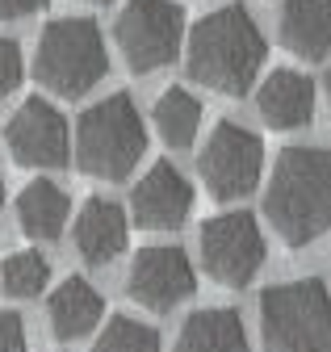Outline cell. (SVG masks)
<instances>
[{"instance_id": "6da1fadb", "label": "cell", "mask_w": 331, "mask_h": 352, "mask_svg": "<svg viewBox=\"0 0 331 352\" xmlns=\"http://www.w3.org/2000/svg\"><path fill=\"white\" fill-rule=\"evenodd\" d=\"M264 218L289 248L331 231V147H285L264 189Z\"/></svg>"}, {"instance_id": "7a4b0ae2", "label": "cell", "mask_w": 331, "mask_h": 352, "mask_svg": "<svg viewBox=\"0 0 331 352\" xmlns=\"http://www.w3.org/2000/svg\"><path fill=\"white\" fill-rule=\"evenodd\" d=\"M264 55H269L264 34L243 5H222L214 13H205L193 25L185 47V63L193 80L227 97H239L256 84Z\"/></svg>"}, {"instance_id": "3957f363", "label": "cell", "mask_w": 331, "mask_h": 352, "mask_svg": "<svg viewBox=\"0 0 331 352\" xmlns=\"http://www.w3.org/2000/svg\"><path fill=\"white\" fill-rule=\"evenodd\" d=\"M147 130L126 93H113L80 113L76 122V164L101 181H126V172L143 160Z\"/></svg>"}, {"instance_id": "277c9868", "label": "cell", "mask_w": 331, "mask_h": 352, "mask_svg": "<svg viewBox=\"0 0 331 352\" xmlns=\"http://www.w3.org/2000/svg\"><path fill=\"white\" fill-rule=\"evenodd\" d=\"M264 352H331V294L323 281L302 277L264 289L260 298Z\"/></svg>"}, {"instance_id": "5b68a950", "label": "cell", "mask_w": 331, "mask_h": 352, "mask_svg": "<svg viewBox=\"0 0 331 352\" xmlns=\"http://www.w3.org/2000/svg\"><path fill=\"white\" fill-rule=\"evenodd\" d=\"M105 72H109V55H105V38H101L97 21L59 17L38 38L34 76L55 97H84L93 84H101Z\"/></svg>"}, {"instance_id": "8992f818", "label": "cell", "mask_w": 331, "mask_h": 352, "mask_svg": "<svg viewBox=\"0 0 331 352\" xmlns=\"http://www.w3.org/2000/svg\"><path fill=\"white\" fill-rule=\"evenodd\" d=\"M113 38L130 72H159L185 47V13L176 0H126V9L117 13Z\"/></svg>"}, {"instance_id": "52a82bcc", "label": "cell", "mask_w": 331, "mask_h": 352, "mask_svg": "<svg viewBox=\"0 0 331 352\" xmlns=\"http://www.w3.org/2000/svg\"><path fill=\"white\" fill-rule=\"evenodd\" d=\"M260 264H264V235L247 210L214 214L201 227V269L210 273V281L227 289H243L256 281Z\"/></svg>"}, {"instance_id": "ba28073f", "label": "cell", "mask_w": 331, "mask_h": 352, "mask_svg": "<svg viewBox=\"0 0 331 352\" xmlns=\"http://www.w3.org/2000/svg\"><path fill=\"white\" fill-rule=\"evenodd\" d=\"M260 168H264V143L239 122H218L197 155L201 181L210 189V197H218V201L247 197L260 185Z\"/></svg>"}, {"instance_id": "9c48e42d", "label": "cell", "mask_w": 331, "mask_h": 352, "mask_svg": "<svg viewBox=\"0 0 331 352\" xmlns=\"http://www.w3.org/2000/svg\"><path fill=\"white\" fill-rule=\"evenodd\" d=\"M5 143L13 151L17 164L25 168H63L71 160V135H67V118L43 101V97H30L5 126Z\"/></svg>"}, {"instance_id": "30bf717a", "label": "cell", "mask_w": 331, "mask_h": 352, "mask_svg": "<svg viewBox=\"0 0 331 352\" xmlns=\"http://www.w3.org/2000/svg\"><path fill=\"white\" fill-rule=\"evenodd\" d=\"M193 289H197L193 260L172 243L143 248L130 264V277H126V294L155 315H163V311H172V306H181L185 298H193Z\"/></svg>"}, {"instance_id": "8fae6325", "label": "cell", "mask_w": 331, "mask_h": 352, "mask_svg": "<svg viewBox=\"0 0 331 352\" xmlns=\"http://www.w3.org/2000/svg\"><path fill=\"white\" fill-rule=\"evenodd\" d=\"M193 210V185L172 168L155 164L130 193V214L143 231H176Z\"/></svg>"}, {"instance_id": "7c38bea8", "label": "cell", "mask_w": 331, "mask_h": 352, "mask_svg": "<svg viewBox=\"0 0 331 352\" xmlns=\"http://www.w3.org/2000/svg\"><path fill=\"white\" fill-rule=\"evenodd\" d=\"M76 252L84 264H109L126 252V210L109 197H89L76 218Z\"/></svg>"}, {"instance_id": "4fadbf2b", "label": "cell", "mask_w": 331, "mask_h": 352, "mask_svg": "<svg viewBox=\"0 0 331 352\" xmlns=\"http://www.w3.org/2000/svg\"><path fill=\"white\" fill-rule=\"evenodd\" d=\"M277 34L285 51H294L306 63H319L331 55V0H285Z\"/></svg>"}, {"instance_id": "5bb4252c", "label": "cell", "mask_w": 331, "mask_h": 352, "mask_svg": "<svg viewBox=\"0 0 331 352\" xmlns=\"http://www.w3.org/2000/svg\"><path fill=\"white\" fill-rule=\"evenodd\" d=\"M256 109L260 118L273 126V130H302L310 126L315 118V84L302 76V72H273L264 84H260V93H256Z\"/></svg>"}, {"instance_id": "9a60e30c", "label": "cell", "mask_w": 331, "mask_h": 352, "mask_svg": "<svg viewBox=\"0 0 331 352\" xmlns=\"http://www.w3.org/2000/svg\"><path fill=\"white\" fill-rule=\"evenodd\" d=\"M101 315H105V298L84 277H67L51 294V306H47V319H51L55 340H84L101 323Z\"/></svg>"}, {"instance_id": "2e32d148", "label": "cell", "mask_w": 331, "mask_h": 352, "mask_svg": "<svg viewBox=\"0 0 331 352\" xmlns=\"http://www.w3.org/2000/svg\"><path fill=\"white\" fill-rule=\"evenodd\" d=\"M67 214H71L67 193L55 181H47V176L30 181L17 197V223L30 239H59L67 227Z\"/></svg>"}, {"instance_id": "e0dca14e", "label": "cell", "mask_w": 331, "mask_h": 352, "mask_svg": "<svg viewBox=\"0 0 331 352\" xmlns=\"http://www.w3.org/2000/svg\"><path fill=\"white\" fill-rule=\"evenodd\" d=\"M176 352H247V331L235 311H193L181 323Z\"/></svg>"}, {"instance_id": "ac0fdd59", "label": "cell", "mask_w": 331, "mask_h": 352, "mask_svg": "<svg viewBox=\"0 0 331 352\" xmlns=\"http://www.w3.org/2000/svg\"><path fill=\"white\" fill-rule=\"evenodd\" d=\"M155 126L168 147H193L197 126H201V101L189 93V88H168L155 101Z\"/></svg>"}, {"instance_id": "d6986e66", "label": "cell", "mask_w": 331, "mask_h": 352, "mask_svg": "<svg viewBox=\"0 0 331 352\" xmlns=\"http://www.w3.org/2000/svg\"><path fill=\"white\" fill-rule=\"evenodd\" d=\"M51 281V260L43 252H13L0 269V285L9 298H38Z\"/></svg>"}, {"instance_id": "ffe728a7", "label": "cell", "mask_w": 331, "mask_h": 352, "mask_svg": "<svg viewBox=\"0 0 331 352\" xmlns=\"http://www.w3.org/2000/svg\"><path fill=\"white\" fill-rule=\"evenodd\" d=\"M93 352H159V336L147 323L130 319V315H117V319L105 323V331L97 336Z\"/></svg>"}, {"instance_id": "44dd1931", "label": "cell", "mask_w": 331, "mask_h": 352, "mask_svg": "<svg viewBox=\"0 0 331 352\" xmlns=\"http://www.w3.org/2000/svg\"><path fill=\"white\" fill-rule=\"evenodd\" d=\"M25 76V63H21V47L13 38H0V101L9 93H17V84Z\"/></svg>"}, {"instance_id": "7402d4cb", "label": "cell", "mask_w": 331, "mask_h": 352, "mask_svg": "<svg viewBox=\"0 0 331 352\" xmlns=\"http://www.w3.org/2000/svg\"><path fill=\"white\" fill-rule=\"evenodd\" d=\"M0 352H25V323L13 311H0Z\"/></svg>"}, {"instance_id": "603a6c76", "label": "cell", "mask_w": 331, "mask_h": 352, "mask_svg": "<svg viewBox=\"0 0 331 352\" xmlns=\"http://www.w3.org/2000/svg\"><path fill=\"white\" fill-rule=\"evenodd\" d=\"M47 0H0V17L5 21H21V17H30V13H38Z\"/></svg>"}, {"instance_id": "cb8c5ba5", "label": "cell", "mask_w": 331, "mask_h": 352, "mask_svg": "<svg viewBox=\"0 0 331 352\" xmlns=\"http://www.w3.org/2000/svg\"><path fill=\"white\" fill-rule=\"evenodd\" d=\"M0 206H5V172H0Z\"/></svg>"}, {"instance_id": "d4e9b609", "label": "cell", "mask_w": 331, "mask_h": 352, "mask_svg": "<svg viewBox=\"0 0 331 352\" xmlns=\"http://www.w3.org/2000/svg\"><path fill=\"white\" fill-rule=\"evenodd\" d=\"M327 101H331V67H327Z\"/></svg>"}, {"instance_id": "484cf974", "label": "cell", "mask_w": 331, "mask_h": 352, "mask_svg": "<svg viewBox=\"0 0 331 352\" xmlns=\"http://www.w3.org/2000/svg\"><path fill=\"white\" fill-rule=\"evenodd\" d=\"M89 5H109V0H89Z\"/></svg>"}]
</instances>
